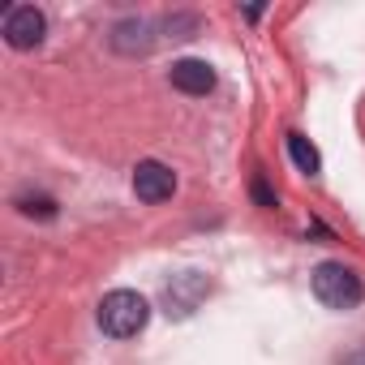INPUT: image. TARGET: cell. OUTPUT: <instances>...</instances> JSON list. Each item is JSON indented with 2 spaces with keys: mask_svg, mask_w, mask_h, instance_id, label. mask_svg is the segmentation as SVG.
Returning <instances> with one entry per match:
<instances>
[{
  "mask_svg": "<svg viewBox=\"0 0 365 365\" xmlns=\"http://www.w3.org/2000/svg\"><path fill=\"white\" fill-rule=\"evenodd\" d=\"M43 35H48V18H43L35 5H14V9L5 14V43H9V48L31 52V48L43 43Z\"/></svg>",
  "mask_w": 365,
  "mask_h": 365,
  "instance_id": "obj_3",
  "label": "cell"
},
{
  "mask_svg": "<svg viewBox=\"0 0 365 365\" xmlns=\"http://www.w3.org/2000/svg\"><path fill=\"white\" fill-rule=\"evenodd\" d=\"M202 292H207V279L202 275H176L163 288V305H168V314L185 318V314H194V305L202 301Z\"/></svg>",
  "mask_w": 365,
  "mask_h": 365,
  "instance_id": "obj_5",
  "label": "cell"
},
{
  "mask_svg": "<svg viewBox=\"0 0 365 365\" xmlns=\"http://www.w3.org/2000/svg\"><path fill=\"white\" fill-rule=\"evenodd\" d=\"M288 155H292V163H297L301 172H309V176H318V172H322V159H318V150L309 146V138L288 133Z\"/></svg>",
  "mask_w": 365,
  "mask_h": 365,
  "instance_id": "obj_8",
  "label": "cell"
},
{
  "mask_svg": "<svg viewBox=\"0 0 365 365\" xmlns=\"http://www.w3.org/2000/svg\"><path fill=\"white\" fill-rule=\"evenodd\" d=\"M168 78H172L176 91H185V95H207L215 86V69L207 61H176Z\"/></svg>",
  "mask_w": 365,
  "mask_h": 365,
  "instance_id": "obj_6",
  "label": "cell"
},
{
  "mask_svg": "<svg viewBox=\"0 0 365 365\" xmlns=\"http://www.w3.org/2000/svg\"><path fill=\"white\" fill-rule=\"evenodd\" d=\"M133 194L142 202H168L176 194V172L168 163H159V159H142L133 168Z\"/></svg>",
  "mask_w": 365,
  "mask_h": 365,
  "instance_id": "obj_4",
  "label": "cell"
},
{
  "mask_svg": "<svg viewBox=\"0 0 365 365\" xmlns=\"http://www.w3.org/2000/svg\"><path fill=\"white\" fill-rule=\"evenodd\" d=\"M146 318H150L146 297H138V292H129V288H116V292H108V297L99 301V327H103V335H112V339L138 335V331L146 327Z\"/></svg>",
  "mask_w": 365,
  "mask_h": 365,
  "instance_id": "obj_1",
  "label": "cell"
},
{
  "mask_svg": "<svg viewBox=\"0 0 365 365\" xmlns=\"http://www.w3.org/2000/svg\"><path fill=\"white\" fill-rule=\"evenodd\" d=\"M112 48H116V52H129V56H133V52H146V48H150V26L138 22V18H133V22H120V26L112 31Z\"/></svg>",
  "mask_w": 365,
  "mask_h": 365,
  "instance_id": "obj_7",
  "label": "cell"
},
{
  "mask_svg": "<svg viewBox=\"0 0 365 365\" xmlns=\"http://www.w3.org/2000/svg\"><path fill=\"white\" fill-rule=\"evenodd\" d=\"M18 207H22V215H43V220L56 215V202L52 198H18Z\"/></svg>",
  "mask_w": 365,
  "mask_h": 365,
  "instance_id": "obj_9",
  "label": "cell"
},
{
  "mask_svg": "<svg viewBox=\"0 0 365 365\" xmlns=\"http://www.w3.org/2000/svg\"><path fill=\"white\" fill-rule=\"evenodd\" d=\"M314 297L327 309H356L365 288H361V275L348 271L344 262H318L314 267Z\"/></svg>",
  "mask_w": 365,
  "mask_h": 365,
  "instance_id": "obj_2",
  "label": "cell"
},
{
  "mask_svg": "<svg viewBox=\"0 0 365 365\" xmlns=\"http://www.w3.org/2000/svg\"><path fill=\"white\" fill-rule=\"evenodd\" d=\"M250 194H254V202H258V207H267V211H271V207H279V202H275V194H271V185H267L262 176H254V185H250Z\"/></svg>",
  "mask_w": 365,
  "mask_h": 365,
  "instance_id": "obj_10",
  "label": "cell"
}]
</instances>
